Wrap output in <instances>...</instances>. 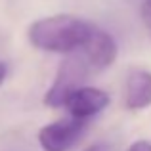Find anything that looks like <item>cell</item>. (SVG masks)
<instances>
[{
    "mask_svg": "<svg viewBox=\"0 0 151 151\" xmlns=\"http://www.w3.org/2000/svg\"><path fill=\"white\" fill-rule=\"evenodd\" d=\"M117 52L119 48L115 38L96 27L86 44L67 54L61 65L58 67L54 82L44 94V105L54 109L63 107L67 96L73 90L84 86V82L90 81L92 75H98L113 65V61L117 59Z\"/></svg>",
    "mask_w": 151,
    "mask_h": 151,
    "instance_id": "cell-1",
    "label": "cell"
},
{
    "mask_svg": "<svg viewBox=\"0 0 151 151\" xmlns=\"http://www.w3.org/2000/svg\"><path fill=\"white\" fill-rule=\"evenodd\" d=\"M88 122L81 119H61L38 130V144L44 151H69L86 132Z\"/></svg>",
    "mask_w": 151,
    "mask_h": 151,
    "instance_id": "cell-3",
    "label": "cell"
},
{
    "mask_svg": "<svg viewBox=\"0 0 151 151\" xmlns=\"http://www.w3.org/2000/svg\"><path fill=\"white\" fill-rule=\"evenodd\" d=\"M124 105L130 111H142L151 105V71L134 67L124 84Z\"/></svg>",
    "mask_w": 151,
    "mask_h": 151,
    "instance_id": "cell-5",
    "label": "cell"
},
{
    "mask_svg": "<svg viewBox=\"0 0 151 151\" xmlns=\"http://www.w3.org/2000/svg\"><path fill=\"white\" fill-rule=\"evenodd\" d=\"M6 77H8V65H6L4 61H0V86L4 84Z\"/></svg>",
    "mask_w": 151,
    "mask_h": 151,
    "instance_id": "cell-9",
    "label": "cell"
},
{
    "mask_svg": "<svg viewBox=\"0 0 151 151\" xmlns=\"http://www.w3.org/2000/svg\"><path fill=\"white\" fill-rule=\"evenodd\" d=\"M126 151H151V142H147V140H138V142H134V144L130 145Z\"/></svg>",
    "mask_w": 151,
    "mask_h": 151,
    "instance_id": "cell-7",
    "label": "cell"
},
{
    "mask_svg": "<svg viewBox=\"0 0 151 151\" xmlns=\"http://www.w3.org/2000/svg\"><path fill=\"white\" fill-rule=\"evenodd\" d=\"M109 94L105 90L94 88V86H81L67 96L63 107L71 113V117L88 121L90 117L100 115L109 105Z\"/></svg>",
    "mask_w": 151,
    "mask_h": 151,
    "instance_id": "cell-4",
    "label": "cell"
},
{
    "mask_svg": "<svg viewBox=\"0 0 151 151\" xmlns=\"http://www.w3.org/2000/svg\"><path fill=\"white\" fill-rule=\"evenodd\" d=\"M96 25L77 15L58 14L37 19L27 29L29 42L40 52L50 54H71L86 44Z\"/></svg>",
    "mask_w": 151,
    "mask_h": 151,
    "instance_id": "cell-2",
    "label": "cell"
},
{
    "mask_svg": "<svg viewBox=\"0 0 151 151\" xmlns=\"http://www.w3.org/2000/svg\"><path fill=\"white\" fill-rule=\"evenodd\" d=\"M142 19L151 31V0H142Z\"/></svg>",
    "mask_w": 151,
    "mask_h": 151,
    "instance_id": "cell-6",
    "label": "cell"
},
{
    "mask_svg": "<svg viewBox=\"0 0 151 151\" xmlns=\"http://www.w3.org/2000/svg\"><path fill=\"white\" fill-rule=\"evenodd\" d=\"M84 151H109V145L107 144H103V142H100V144H92V145H88Z\"/></svg>",
    "mask_w": 151,
    "mask_h": 151,
    "instance_id": "cell-8",
    "label": "cell"
}]
</instances>
